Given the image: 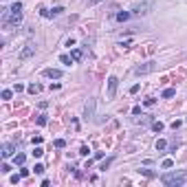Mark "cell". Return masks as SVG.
Returning a JSON list of instances; mask_svg holds the SVG:
<instances>
[{"label":"cell","instance_id":"obj_1","mask_svg":"<svg viewBox=\"0 0 187 187\" xmlns=\"http://www.w3.org/2000/svg\"><path fill=\"white\" fill-rule=\"evenodd\" d=\"M185 180H187V172H183V170H178V172H167V174L161 176V183L167 185V187H180Z\"/></svg>","mask_w":187,"mask_h":187},{"label":"cell","instance_id":"obj_2","mask_svg":"<svg viewBox=\"0 0 187 187\" xmlns=\"http://www.w3.org/2000/svg\"><path fill=\"white\" fill-rule=\"evenodd\" d=\"M150 9H152V2H141V5H134L130 13H132V16H148Z\"/></svg>","mask_w":187,"mask_h":187},{"label":"cell","instance_id":"obj_3","mask_svg":"<svg viewBox=\"0 0 187 187\" xmlns=\"http://www.w3.org/2000/svg\"><path fill=\"white\" fill-rule=\"evenodd\" d=\"M156 68V64L154 62H148V64H139L136 68H134V75H148V73H152Z\"/></svg>","mask_w":187,"mask_h":187},{"label":"cell","instance_id":"obj_4","mask_svg":"<svg viewBox=\"0 0 187 187\" xmlns=\"http://www.w3.org/2000/svg\"><path fill=\"white\" fill-rule=\"evenodd\" d=\"M117 86H119V79H117L114 75H112V77H108V97H110V99L117 95Z\"/></svg>","mask_w":187,"mask_h":187},{"label":"cell","instance_id":"obj_5","mask_svg":"<svg viewBox=\"0 0 187 187\" xmlns=\"http://www.w3.org/2000/svg\"><path fill=\"white\" fill-rule=\"evenodd\" d=\"M92 114H95V99H88V104H86V108H84V119L90 121Z\"/></svg>","mask_w":187,"mask_h":187},{"label":"cell","instance_id":"obj_6","mask_svg":"<svg viewBox=\"0 0 187 187\" xmlns=\"http://www.w3.org/2000/svg\"><path fill=\"white\" fill-rule=\"evenodd\" d=\"M35 55V44H27L24 49L20 51V60H29V57H33Z\"/></svg>","mask_w":187,"mask_h":187},{"label":"cell","instance_id":"obj_7","mask_svg":"<svg viewBox=\"0 0 187 187\" xmlns=\"http://www.w3.org/2000/svg\"><path fill=\"white\" fill-rule=\"evenodd\" d=\"M13 143H5L2 148H0V154H2V158H9V156H13Z\"/></svg>","mask_w":187,"mask_h":187},{"label":"cell","instance_id":"obj_8","mask_svg":"<svg viewBox=\"0 0 187 187\" xmlns=\"http://www.w3.org/2000/svg\"><path fill=\"white\" fill-rule=\"evenodd\" d=\"M44 77L60 79V77H62V71H60V68H46V71H44Z\"/></svg>","mask_w":187,"mask_h":187},{"label":"cell","instance_id":"obj_9","mask_svg":"<svg viewBox=\"0 0 187 187\" xmlns=\"http://www.w3.org/2000/svg\"><path fill=\"white\" fill-rule=\"evenodd\" d=\"M27 90L31 92V95H38V92L42 90V86H40V84H31V86H27Z\"/></svg>","mask_w":187,"mask_h":187},{"label":"cell","instance_id":"obj_10","mask_svg":"<svg viewBox=\"0 0 187 187\" xmlns=\"http://www.w3.org/2000/svg\"><path fill=\"white\" fill-rule=\"evenodd\" d=\"M13 161H16V165H24L27 156H24V154H16V156H13Z\"/></svg>","mask_w":187,"mask_h":187},{"label":"cell","instance_id":"obj_11","mask_svg":"<svg viewBox=\"0 0 187 187\" xmlns=\"http://www.w3.org/2000/svg\"><path fill=\"white\" fill-rule=\"evenodd\" d=\"M174 95H176L174 88H165V90H163V97H165V99H170V97H174Z\"/></svg>","mask_w":187,"mask_h":187},{"label":"cell","instance_id":"obj_12","mask_svg":"<svg viewBox=\"0 0 187 187\" xmlns=\"http://www.w3.org/2000/svg\"><path fill=\"white\" fill-rule=\"evenodd\" d=\"M35 123H38V126H46V123H49V119H46V114H40L38 119H35Z\"/></svg>","mask_w":187,"mask_h":187},{"label":"cell","instance_id":"obj_13","mask_svg":"<svg viewBox=\"0 0 187 187\" xmlns=\"http://www.w3.org/2000/svg\"><path fill=\"white\" fill-rule=\"evenodd\" d=\"M60 62H62V64H66V66H71V64H73V57H68V55H62V57H60Z\"/></svg>","mask_w":187,"mask_h":187},{"label":"cell","instance_id":"obj_14","mask_svg":"<svg viewBox=\"0 0 187 187\" xmlns=\"http://www.w3.org/2000/svg\"><path fill=\"white\" fill-rule=\"evenodd\" d=\"M161 165H163V170H170V167L174 165V161H172V158H165V161L161 163Z\"/></svg>","mask_w":187,"mask_h":187},{"label":"cell","instance_id":"obj_15","mask_svg":"<svg viewBox=\"0 0 187 187\" xmlns=\"http://www.w3.org/2000/svg\"><path fill=\"white\" fill-rule=\"evenodd\" d=\"M130 16H132V13H128V11H121V13H117V20H121V22H123V20H128Z\"/></svg>","mask_w":187,"mask_h":187},{"label":"cell","instance_id":"obj_16","mask_svg":"<svg viewBox=\"0 0 187 187\" xmlns=\"http://www.w3.org/2000/svg\"><path fill=\"white\" fill-rule=\"evenodd\" d=\"M71 57H73V60H82V57H84V53H82L79 49H75V51L71 53Z\"/></svg>","mask_w":187,"mask_h":187},{"label":"cell","instance_id":"obj_17","mask_svg":"<svg viewBox=\"0 0 187 187\" xmlns=\"http://www.w3.org/2000/svg\"><path fill=\"white\" fill-rule=\"evenodd\" d=\"M152 130H154V132H161V130H163V123H161V121H152Z\"/></svg>","mask_w":187,"mask_h":187},{"label":"cell","instance_id":"obj_18","mask_svg":"<svg viewBox=\"0 0 187 187\" xmlns=\"http://www.w3.org/2000/svg\"><path fill=\"white\" fill-rule=\"evenodd\" d=\"M167 148V141H163V139H158L156 141V150H165Z\"/></svg>","mask_w":187,"mask_h":187},{"label":"cell","instance_id":"obj_19","mask_svg":"<svg viewBox=\"0 0 187 187\" xmlns=\"http://www.w3.org/2000/svg\"><path fill=\"white\" fill-rule=\"evenodd\" d=\"M44 170H46V167L42 165V163H38V165L33 167V172H35V174H44Z\"/></svg>","mask_w":187,"mask_h":187},{"label":"cell","instance_id":"obj_20","mask_svg":"<svg viewBox=\"0 0 187 187\" xmlns=\"http://www.w3.org/2000/svg\"><path fill=\"white\" fill-rule=\"evenodd\" d=\"M11 11L20 13V11H22V2H13V5H11Z\"/></svg>","mask_w":187,"mask_h":187},{"label":"cell","instance_id":"obj_21","mask_svg":"<svg viewBox=\"0 0 187 187\" xmlns=\"http://www.w3.org/2000/svg\"><path fill=\"white\" fill-rule=\"evenodd\" d=\"M55 148H66V141H64V139H55Z\"/></svg>","mask_w":187,"mask_h":187},{"label":"cell","instance_id":"obj_22","mask_svg":"<svg viewBox=\"0 0 187 187\" xmlns=\"http://www.w3.org/2000/svg\"><path fill=\"white\" fill-rule=\"evenodd\" d=\"M42 154H44V150H42L40 145H35V150H33V156H38V158H40Z\"/></svg>","mask_w":187,"mask_h":187},{"label":"cell","instance_id":"obj_23","mask_svg":"<svg viewBox=\"0 0 187 187\" xmlns=\"http://www.w3.org/2000/svg\"><path fill=\"white\" fill-rule=\"evenodd\" d=\"M0 172H2V174H9V172H11V167L7 165V163H2V165H0Z\"/></svg>","mask_w":187,"mask_h":187},{"label":"cell","instance_id":"obj_24","mask_svg":"<svg viewBox=\"0 0 187 187\" xmlns=\"http://www.w3.org/2000/svg\"><path fill=\"white\" fill-rule=\"evenodd\" d=\"M88 152H90L88 145H82V148H79V154H82V156H88Z\"/></svg>","mask_w":187,"mask_h":187},{"label":"cell","instance_id":"obj_25","mask_svg":"<svg viewBox=\"0 0 187 187\" xmlns=\"http://www.w3.org/2000/svg\"><path fill=\"white\" fill-rule=\"evenodd\" d=\"M132 114H134V117L141 114V106H134V108H132Z\"/></svg>","mask_w":187,"mask_h":187},{"label":"cell","instance_id":"obj_26","mask_svg":"<svg viewBox=\"0 0 187 187\" xmlns=\"http://www.w3.org/2000/svg\"><path fill=\"white\" fill-rule=\"evenodd\" d=\"M20 178H22V174H13V176H11V183H13V185H16V183H18V180H20Z\"/></svg>","mask_w":187,"mask_h":187},{"label":"cell","instance_id":"obj_27","mask_svg":"<svg viewBox=\"0 0 187 187\" xmlns=\"http://www.w3.org/2000/svg\"><path fill=\"white\" fill-rule=\"evenodd\" d=\"M2 99H11V90H2Z\"/></svg>","mask_w":187,"mask_h":187},{"label":"cell","instance_id":"obj_28","mask_svg":"<svg viewBox=\"0 0 187 187\" xmlns=\"http://www.w3.org/2000/svg\"><path fill=\"white\" fill-rule=\"evenodd\" d=\"M13 90H16V92H22V90H24V86H22V84H16Z\"/></svg>","mask_w":187,"mask_h":187},{"label":"cell","instance_id":"obj_29","mask_svg":"<svg viewBox=\"0 0 187 187\" xmlns=\"http://www.w3.org/2000/svg\"><path fill=\"white\" fill-rule=\"evenodd\" d=\"M33 143L35 145H42V136H33Z\"/></svg>","mask_w":187,"mask_h":187},{"label":"cell","instance_id":"obj_30","mask_svg":"<svg viewBox=\"0 0 187 187\" xmlns=\"http://www.w3.org/2000/svg\"><path fill=\"white\" fill-rule=\"evenodd\" d=\"M139 88H141V86H139V84H134V86L130 88V92H132V95H134V92H139Z\"/></svg>","mask_w":187,"mask_h":187},{"label":"cell","instance_id":"obj_31","mask_svg":"<svg viewBox=\"0 0 187 187\" xmlns=\"http://www.w3.org/2000/svg\"><path fill=\"white\" fill-rule=\"evenodd\" d=\"M172 128H174V130H178V128H180V121H178V119H176V121H172Z\"/></svg>","mask_w":187,"mask_h":187},{"label":"cell","instance_id":"obj_32","mask_svg":"<svg viewBox=\"0 0 187 187\" xmlns=\"http://www.w3.org/2000/svg\"><path fill=\"white\" fill-rule=\"evenodd\" d=\"M88 2V7H92V5H97V2H101V0H86Z\"/></svg>","mask_w":187,"mask_h":187}]
</instances>
